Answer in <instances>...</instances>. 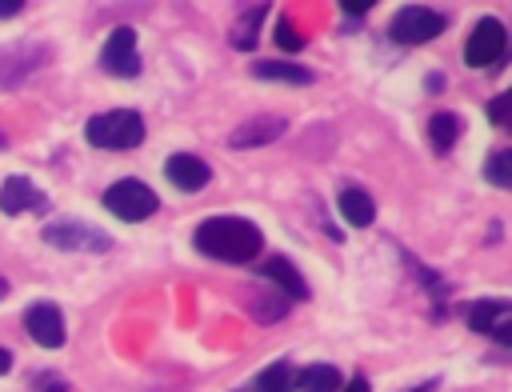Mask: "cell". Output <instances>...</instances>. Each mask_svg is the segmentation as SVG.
Here are the masks:
<instances>
[{
  "label": "cell",
  "mask_w": 512,
  "mask_h": 392,
  "mask_svg": "<svg viewBox=\"0 0 512 392\" xmlns=\"http://www.w3.org/2000/svg\"><path fill=\"white\" fill-rule=\"evenodd\" d=\"M196 248L212 260H224V264H248L264 248V236L244 216H208L196 228Z\"/></svg>",
  "instance_id": "obj_1"
},
{
  "label": "cell",
  "mask_w": 512,
  "mask_h": 392,
  "mask_svg": "<svg viewBox=\"0 0 512 392\" xmlns=\"http://www.w3.org/2000/svg\"><path fill=\"white\" fill-rule=\"evenodd\" d=\"M84 140L92 148H104V152H128L144 140V120L132 108H112V112H100L84 124Z\"/></svg>",
  "instance_id": "obj_2"
},
{
  "label": "cell",
  "mask_w": 512,
  "mask_h": 392,
  "mask_svg": "<svg viewBox=\"0 0 512 392\" xmlns=\"http://www.w3.org/2000/svg\"><path fill=\"white\" fill-rule=\"evenodd\" d=\"M48 64L44 40H12L0 48V88H20L36 68Z\"/></svg>",
  "instance_id": "obj_3"
},
{
  "label": "cell",
  "mask_w": 512,
  "mask_h": 392,
  "mask_svg": "<svg viewBox=\"0 0 512 392\" xmlns=\"http://www.w3.org/2000/svg\"><path fill=\"white\" fill-rule=\"evenodd\" d=\"M156 192L144 184V180H116L108 192H104V208L112 212V216H120V220H128V224H136V220H148L152 212H156Z\"/></svg>",
  "instance_id": "obj_4"
},
{
  "label": "cell",
  "mask_w": 512,
  "mask_h": 392,
  "mask_svg": "<svg viewBox=\"0 0 512 392\" xmlns=\"http://www.w3.org/2000/svg\"><path fill=\"white\" fill-rule=\"evenodd\" d=\"M44 244L64 248V252H108L112 236L80 220H56V224H44Z\"/></svg>",
  "instance_id": "obj_5"
},
{
  "label": "cell",
  "mask_w": 512,
  "mask_h": 392,
  "mask_svg": "<svg viewBox=\"0 0 512 392\" xmlns=\"http://www.w3.org/2000/svg\"><path fill=\"white\" fill-rule=\"evenodd\" d=\"M508 52V32L496 16H484L472 32H468V44H464V64L468 68H488L496 64L500 56Z\"/></svg>",
  "instance_id": "obj_6"
},
{
  "label": "cell",
  "mask_w": 512,
  "mask_h": 392,
  "mask_svg": "<svg viewBox=\"0 0 512 392\" xmlns=\"http://www.w3.org/2000/svg\"><path fill=\"white\" fill-rule=\"evenodd\" d=\"M440 32H444V16L432 8H400L388 24V36L396 44H424V40H436Z\"/></svg>",
  "instance_id": "obj_7"
},
{
  "label": "cell",
  "mask_w": 512,
  "mask_h": 392,
  "mask_svg": "<svg viewBox=\"0 0 512 392\" xmlns=\"http://www.w3.org/2000/svg\"><path fill=\"white\" fill-rule=\"evenodd\" d=\"M100 68L112 76H136L140 72V52H136V28L120 24L108 32L104 48H100Z\"/></svg>",
  "instance_id": "obj_8"
},
{
  "label": "cell",
  "mask_w": 512,
  "mask_h": 392,
  "mask_svg": "<svg viewBox=\"0 0 512 392\" xmlns=\"http://www.w3.org/2000/svg\"><path fill=\"white\" fill-rule=\"evenodd\" d=\"M512 304L508 300H476L468 308V328L488 332L496 344H512Z\"/></svg>",
  "instance_id": "obj_9"
},
{
  "label": "cell",
  "mask_w": 512,
  "mask_h": 392,
  "mask_svg": "<svg viewBox=\"0 0 512 392\" xmlns=\"http://www.w3.org/2000/svg\"><path fill=\"white\" fill-rule=\"evenodd\" d=\"M24 328L40 348H60L64 344V316L52 300H36L24 308Z\"/></svg>",
  "instance_id": "obj_10"
},
{
  "label": "cell",
  "mask_w": 512,
  "mask_h": 392,
  "mask_svg": "<svg viewBox=\"0 0 512 392\" xmlns=\"http://www.w3.org/2000/svg\"><path fill=\"white\" fill-rule=\"evenodd\" d=\"M288 132V120L284 116H248L240 128H232V136H228V148H236V152H248V148H264V144H272V140H280Z\"/></svg>",
  "instance_id": "obj_11"
},
{
  "label": "cell",
  "mask_w": 512,
  "mask_h": 392,
  "mask_svg": "<svg viewBox=\"0 0 512 392\" xmlns=\"http://www.w3.org/2000/svg\"><path fill=\"white\" fill-rule=\"evenodd\" d=\"M48 208V196L40 188H32V180L24 176H8L0 184V212L4 216H20V212H44Z\"/></svg>",
  "instance_id": "obj_12"
},
{
  "label": "cell",
  "mask_w": 512,
  "mask_h": 392,
  "mask_svg": "<svg viewBox=\"0 0 512 392\" xmlns=\"http://www.w3.org/2000/svg\"><path fill=\"white\" fill-rule=\"evenodd\" d=\"M164 176H168L172 188H180V192H200V188L212 180V168H208L200 156H192V152H176V156H168Z\"/></svg>",
  "instance_id": "obj_13"
},
{
  "label": "cell",
  "mask_w": 512,
  "mask_h": 392,
  "mask_svg": "<svg viewBox=\"0 0 512 392\" xmlns=\"http://www.w3.org/2000/svg\"><path fill=\"white\" fill-rule=\"evenodd\" d=\"M260 276H268V280L280 288V296H288V300H308L304 276H300L296 264H288L284 256H268V260L260 264Z\"/></svg>",
  "instance_id": "obj_14"
},
{
  "label": "cell",
  "mask_w": 512,
  "mask_h": 392,
  "mask_svg": "<svg viewBox=\"0 0 512 392\" xmlns=\"http://www.w3.org/2000/svg\"><path fill=\"white\" fill-rule=\"evenodd\" d=\"M288 296H280V292H272V288H264V284H256L248 296H244V308H248V316L256 320V324H276V320H284L288 316Z\"/></svg>",
  "instance_id": "obj_15"
},
{
  "label": "cell",
  "mask_w": 512,
  "mask_h": 392,
  "mask_svg": "<svg viewBox=\"0 0 512 392\" xmlns=\"http://www.w3.org/2000/svg\"><path fill=\"white\" fill-rule=\"evenodd\" d=\"M252 76H260V80H280V84H296V88H304V84L316 80L312 68L292 64V60H256V64H252Z\"/></svg>",
  "instance_id": "obj_16"
},
{
  "label": "cell",
  "mask_w": 512,
  "mask_h": 392,
  "mask_svg": "<svg viewBox=\"0 0 512 392\" xmlns=\"http://www.w3.org/2000/svg\"><path fill=\"white\" fill-rule=\"evenodd\" d=\"M336 208H340L344 224H352V228H368L376 220V204H372V196L364 188H340Z\"/></svg>",
  "instance_id": "obj_17"
},
{
  "label": "cell",
  "mask_w": 512,
  "mask_h": 392,
  "mask_svg": "<svg viewBox=\"0 0 512 392\" xmlns=\"http://www.w3.org/2000/svg\"><path fill=\"white\" fill-rule=\"evenodd\" d=\"M264 12H268V4H252V8H244V12L236 16V24H232L228 40H232L240 52H252V48H256V36H260V20H264Z\"/></svg>",
  "instance_id": "obj_18"
},
{
  "label": "cell",
  "mask_w": 512,
  "mask_h": 392,
  "mask_svg": "<svg viewBox=\"0 0 512 392\" xmlns=\"http://www.w3.org/2000/svg\"><path fill=\"white\" fill-rule=\"evenodd\" d=\"M456 136H460V116L456 112H436L428 120V140H432L436 152H448L456 144Z\"/></svg>",
  "instance_id": "obj_19"
},
{
  "label": "cell",
  "mask_w": 512,
  "mask_h": 392,
  "mask_svg": "<svg viewBox=\"0 0 512 392\" xmlns=\"http://www.w3.org/2000/svg\"><path fill=\"white\" fill-rule=\"evenodd\" d=\"M300 392H336L340 388V368H332V364H312V368H304L300 372V384H296Z\"/></svg>",
  "instance_id": "obj_20"
},
{
  "label": "cell",
  "mask_w": 512,
  "mask_h": 392,
  "mask_svg": "<svg viewBox=\"0 0 512 392\" xmlns=\"http://www.w3.org/2000/svg\"><path fill=\"white\" fill-rule=\"evenodd\" d=\"M292 384H296V368L288 360H276L256 376V392H292Z\"/></svg>",
  "instance_id": "obj_21"
},
{
  "label": "cell",
  "mask_w": 512,
  "mask_h": 392,
  "mask_svg": "<svg viewBox=\"0 0 512 392\" xmlns=\"http://www.w3.org/2000/svg\"><path fill=\"white\" fill-rule=\"evenodd\" d=\"M484 176H488L496 188H508V184H512V152H508V148L492 152L488 164H484Z\"/></svg>",
  "instance_id": "obj_22"
},
{
  "label": "cell",
  "mask_w": 512,
  "mask_h": 392,
  "mask_svg": "<svg viewBox=\"0 0 512 392\" xmlns=\"http://www.w3.org/2000/svg\"><path fill=\"white\" fill-rule=\"evenodd\" d=\"M304 40H300V32L288 24V20H280V28H276V48H284V52H296Z\"/></svg>",
  "instance_id": "obj_23"
},
{
  "label": "cell",
  "mask_w": 512,
  "mask_h": 392,
  "mask_svg": "<svg viewBox=\"0 0 512 392\" xmlns=\"http://www.w3.org/2000/svg\"><path fill=\"white\" fill-rule=\"evenodd\" d=\"M508 104H512V96H508V92H500V96L488 104V116H492V124H508Z\"/></svg>",
  "instance_id": "obj_24"
},
{
  "label": "cell",
  "mask_w": 512,
  "mask_h": 392,
  "mask_svg": "<svg viewBox=\"0 0 512 392\" xmlns=\"http://www.w3.org/2000/svg\"><path fill=\"white\" fill-rule=\"evenodd\" d=\"M368 8H372V4H368V0H356V4H352V0H348V4H344V12H348V16H364V12H368Z\"/></svg>",
  "instance_id": "obj_25"
},
{
  "label": "cell",
  "mask_w": 512,
  "mask_h": 392,
  "mask_svg": "<svg viewBox=\"0 0 512 392\" xmlns=\"http://www.w3.org/2000/svg\"><path fill=\"white\" fill-rule=\"evenodd\" d=\"M44 392H68V384L60 376H44Z\"/></svg>",
  "instance_id": "obj_26"
},
{
  "label": "cell",
  "mask_w": 512,
  "mask_h": 392,
  "mask_svg": "<svg viewBox=\"0 0 512 392\" xmlns=\"http://www.w3.org/2000/svg\"><path fill=\"white\" fill-rule=\"evenodd\" d=\"M20 8H24L20 0H0V16H16Z\"/></svg>",
  "instance_id": "obj_27"
},
{
  "label": "cell",
  "mask_w": 512,
  "mask_h": 392,
  "mask_svg": "<svg viewBox=\"0 0 512 392\" xmlns=\"http://www.w3.org/2000/svg\"><path fill=\"white\" fill-rule=\"evenodd\" d=\"M344 392H368V380L364 376H352V384H344Z\"/></svg>",
  "instance_id": "obj_28"
},
{
  "label": "cell",
  "mask_w": 512,
  "mask_h": 392,
  "mask_svg": "<svg viewBox=\"0 0 512 392\" xmlns=\"http://www.w3.org/2000/svg\"><path fill=\"white\" fill-rule=\"evenodd\" d=\"M8 368H12V352H8V348H0V376H4Z\"/></svg>",
  "instance_id": "obj_29"
},
{
  "label": "cell",
  "mask_w": 512,
  "mask_h": 392,
  "mask_svg": "<svg viewBox=\"0 0 512 392\" xmlns=\"http://www.w3.org/2000/svg\"><path fill=\"white\" fill-rule=\"evenodd\" d=\"M440 88H444V80L432 72V76H428V92H440Z\"/></svg>",
  "instance_id": "obj_30"
},
{
  "label": "cell",
  "mask_w": 512,
  "mask_h": 392,
  "mask_svg": "<svg viewBox=\"0 0 512 392\" xmlns=\"http://www.w3.org/2000/svg\"><path fill=\"white\" fill-rule=\"evenodd\" d=\"M4 296H8V280L0 276V300H4Z\"/></svg>",
  "instance_id": "obj_31"
},
{
  "label": "cell",
  "mask_w": 512,
  "mask_h": 392,
  "mask_svg": "<svg viewBox=\"0 0 512 392\" xmlns=\"http://www.w3.org/2000/svg\"><path fill=\"white\" fill-rule=\"evenodd\" d=\"M0 152H4V136H0Z\"/></svg>",
  "instance_id": "obj_32"
}]
</instances>
